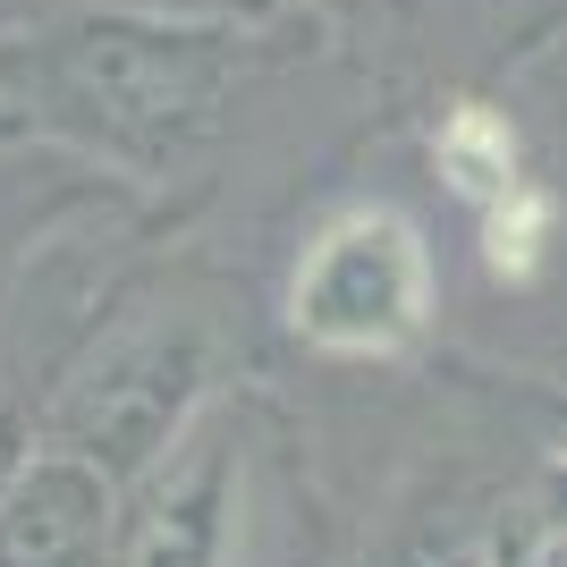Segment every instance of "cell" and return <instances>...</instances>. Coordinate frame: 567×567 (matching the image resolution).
<instances>
[{"label":"cell","instance_id":"cell-1","mask_svg":"<svg viewBox=\"0 0 567 567\" xmlns=\"http://www.w3.org/2000/svg\"><path fill=\"white\" fill-rule=\"evenodd\" d=\"M25 136V127H18V118H9V111H0V144H18Z\"/></svg>","mask_w":567,"mask_h":567}]
</instances>
